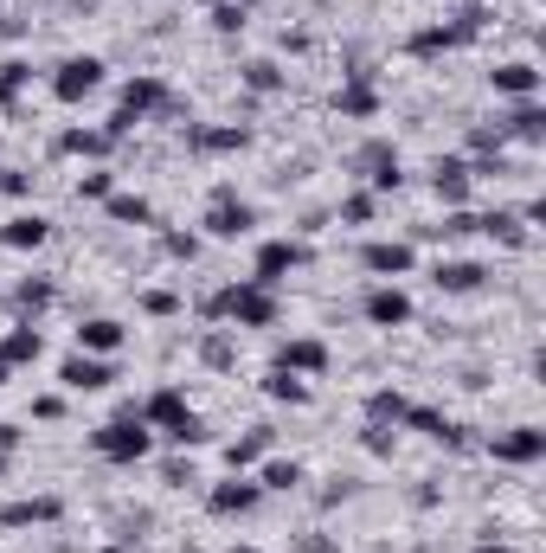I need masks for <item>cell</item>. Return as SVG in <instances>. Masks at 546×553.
<instances>
[{
    "instance_id": "30bf717a",
    "label": "cell",
    "mask_w": 546,
    "mask_h": 553,
    "mask_svg": "<svg viewBox=\"0 0 546 553\" xmlns=\"http://www.w3.org/2000/svg\"><path fill=\"white\" fill-rule=\"evenodd\" d=\"M264 451H270V425H257L251 437H238V445L226 451V463H232V469H244V463H257Z\"/></svg>"
},
{
    "instance_id": "ba28073f",
    "label": "cell",
    "mask_w": 546,
    "mask_h": 553,
    "mask_svg": "<svg viewBox=\"0 0 546 553\" xmlns=\"http://www.w3.org/2000/svg\"><path fill=\"white\" fill-rule=\"evenodd\" d=\"M257 502V483H226V489H212V509L218 515H244Z\"/></svg>"
},
{
    "instance_id": "cb8c5ba5",
    "label": "cell",
    "mask_w": 546,
    "mask_h": 553,
    "mask_svg": "<svg viewBox=\"0 0 546 553\" xmlns=\"http://www.w3.org/2000/svg\"><path fill=\"white\" fill-rule=\"evenodd\" d=\"M109 212H116V219H123V226H142V219H148V200H116V206H109Z\"/></svg>"
},
{
    "instance_id": "5bb4252c",
    "label": "cell",
    "mask_w": 546,
    "mask_h": 553,
    "mask_svg": "<svg viewBox=\"0 0 546 553\" xmlns=\"http://www.w3.org/2000/svg\"><path fill=\"white\" fill-rule=\"evenodd\" d=\"M437 284H444V290H476L482 270L476 264H437Z\"/></svg>"
},
{
    "instance_id": "4316f807",
    "label": "cell",
    "mask_w": 546,
    "mask_h": 553,
    "mask_svg": "<svg viewBox=\"0 0 546 553\" xmlns=\"http://www.w3.org/2000/svg\"><path fill=\"white\" fill-rule=\"evenodd\" d=\"M20 302H51V284H20Z\"/></svg>"
},
{
    "instance_id": "2e32d148",
    "label": "cell",
    "mask_w": 546,
    "mask_h": 553,
    "mask_svg": "<svg viewBox=\"0 0 546 553\" xmlns=\"http://www.w3.org/2000/svg\"><path fill=\"white\" fill-rule=\"evenodd\" d=\"M405 264H412L405 244H373V252H367V270H405Z\"/></svg>"
},
{
    "instance_id": "277c9868",
    "label": "cell",
    "mask_w": 546,
    "mask_h": 553,
    "mask_svg": "<svg viewBox=\"0 0 546 553\" xmlns=\"http://www.w3.org/2000/svg\"><path fill=\"white\" fill-rule=\"evenodd\" d=\"M431 187H437V200H463V193H470V168H463V161H437Z\"/></svg>"
},
{
    "instance_id": "9c48e42d",
    "label": "cell",
    "mask_w": 546,
    "mask_h": 553,
    "mask_svg": "<svg viewBox=\"0 0 546 553\" xmlns=\"http://www.w3.org/2000/svg\"><path fill=\"white\" fill-rule=\"evenodd\" d=\"M495 457H514V463H527V457H540V431H534V425H521L514 437H495Z\"/></svg>"
},
{
    "instance_id": "7c38bea8",
    "label": "cell",
    "mask_w": 546,
    "mask_h": 553,
    "mask_svg": "<svg viewBox=\"0 0 546 553\" xmlns=\"http://www.w3.org/2000/svg\"><path fill=\"white\" fill-rule=\"evenodd\" d=\"M77 341H84V348H116V341H123V328L109 322V316H97V322L77 328Z\"/></svg>"
},
{
    "instance_id": "d6986e66",
    "label": "cell",
    "mask_w": 546,
    "mask_h": 553,
    "mask_svg": "<svg viewBox=\"0 0 546 553\" xmlns=\"http://www.w3.org/2000/svg\"><path fill=\"white\" fill-rule=\"evenodd\" d=\"M244 84H251V91H277V84H283V71L257 59V65H244Z\"/></svg>"
},
{
    "instance_id": "4dcf8cb0",
    "label": "cell",
    "mask_w": 546,
    "mask_h": 553,
    "mask_svg": "<svg viewBox=\"0 0 546 553\" xmlns=\"http://www.w3.org/2000/svg\"><path fill=\"white\" fill-rule=\"evenodd\" d=\"M0 373H7V367H0Z\"/></svg>"
},
{
    "instance_id": "484cf974",
    "label": "cell",
    "mask_w": 546,
    "mask_h": 553,
    "mask_svg": "<svg viewBox=\"0 0 546 553\" xmlns=\"http://www.w3.org/2000/svg\"><path fill=\"white\" fill-rule=\"evenodd\" d=\"M212 26H218V33H232V26H244V7H218V13H212Z\"/></svg>"
},
{
    "instance_id": "52a82bcc",
    "label": "cell",
    "mask_w": 546,
    "mask_h": 553,
    "mask_svg": "<svg viewBox=\"0 0 546 553\" xmlns=\"http://www.w3.org/2000/svg\"><path fill=\"white\" fill-rule=\"evenodd\" d=\"M296 258H303L296 244H264V258H257V284H277V276H283Z\"/></svg>"
},
{
    "instance_id": "ac0fdd59",
    "label": "cell",
    "mask_w": 546,
    "mask_h": 553,
    "mask_svg": "<svg viewBox=\"0 0 546 553\" xmlns=\"http://www.w3.org/2000/svg\"><path fill=\"white\" fill-rule=\"evenodd\" d=\"M495 91H534V65H502L495 71Z\"/></svg>"
},
{
    "instance_id": "44dd1931",
    "label": "cell",
    "mask_w": 546,
    "mask_h": 553,
    "mask_svg": "<svg viewBox=\"0 0 546 553\" xmlns=\"http://www.w3.org/2000/svg\"><path fill=\"white\" fill-rule=\"evenodd\" d=\"M264 483H270V489H296V483H303V463H270Z\"/></svg>"
},
{
    "instance_id": "f1b7e54d",
    "label": "cell",
    "mask_w": 546,
    "mask_h": 553,
    "mask_svg": "<svg viewBox=\"0 0 546 553\" xmlns=\"http://www.w3.org/2000/svg\"><path fill=\"white\" fill-rule=\"evenodd\" d=\"M13 445H20V431H13V425H0V451H13Z\"/></svg>"
},
{
    "instance_id": "3957f363",
    "label": "cell",
    "mask_w": 546,
    "mask_h": 553,
    "mask_svg": "<svg viewBox=\"0 0 546 553\" xmlns=\"http://www.w3.org/2000/svg\"><path fill=\"white\" fill-rule=\"evenodd\" d=\"M97 71H103L97 59H71V65L59 71V97L71 103V97H84V91H97Z\"/></svg>"
},
{
    "instance_id": "9a60e30c",
    "label": "cell",
    "mask_w": 546,
    "mask_h": 553,
    "mask_svg": "<svg viewBox=\"0 0 546 553\" xmlns=\"http://www.w3.org/2000/svg\"><path fill=\"white\" fill-rule=\"evenodd\" d=\"M148 419H161V425L174 431L180 419H194V412H180V393H154V399H148Z\"/></svg>"
},
{
    "instance_id": "8992f818",
    "label": "cell",
    "mask_w": 546,
    "mask_h": 553,
    "mask_svg": "<svg viewBox=\"0 0 546 553\" xmlns=\"http://www.w3.org/2000/svg\"><path fill=\"white\" fill-rule=\"evenodd\" d=\"M367 316H373L379 328H392V322H405V316H412V302H405L399 290H373V302H367Z\"/></svg>"
},
{
    "instance_id": "6da1fadb",
    "label": "cell",
    "mask_w": 546,
    "mask_h": 553,
    "mask_svg": "<svg viewBox=\"0 0 546 553\" xmlns=\"http://www.w3.org/2000/svg\"><path fill=\"white\" fill-rule=\"evenodd\" d=\"M97 451H103V457H123V463L148 451V431H142V419H135V405H129V419H116V425L97 431Z\"/></svg>"
},
{
    "instance_id": "5b68a950",
    "label": "cell",
    "mask_w": 546,
    "mask_h": 553,
    "mask_svg": "<svg viewBox=\"0 0 546 553\" xmlns=\"http://www.w3.org/2000/svg\"><path fill=\"white\" fill-rule=\"evenodd\" d=\"M65 386H77V393H97V386H109V367L77 354V361H65Z\"/></svg>"
},
{
    "instance_id": "e0dca14e",
    "label": "cell",
    "mask_w": 546,
    "mask_h": 553,
    "mask_svg": "<svg viewBox=\"0 0 546 553\" xmlns=\"http://www.w3.org/2000/svg\"><path fill=\"white\" fill-rule=\"evenodd\" d=\"M328 354H321V341H289L283 348V367H321Z\"/></svg>"
},
{
    "instance_id": "7a4b0ae2",
    "label": "cell",
    "mask_w": 546,
    "mask_h": 553,
    "mask_svg": "<svg viewBox=\"0 0 546 553\" xmlns=\"http://www.w3.org/2000/svg\"><path fill=\"white\" fill-rule=\"evenodd\" d=\"M206 226H212L218 238H238V232H251V206H232V193H218V206H212Z\"/></svg>"
},
{
    "instance_id": "4fadbf2b",
    "label": "cell",
    "mask_w": 546,
    "mask_h": 553,
    "mask_svg": "<svg viewBox=\"0 0 546 553\" xmlns=\"http://www.w3.org/2000/svg\"><path fill=\"white\" fill-rule=\"evenodd\" d=\"M0 238H7L13 252H26V244H45V219H13V226L0 232Z\"/></svg>"
},
{
    "instance_id": "ffe728a7",
    "label": "cell",
    "mask_w": 546,
    "mask_h": 553,
    "mask_svg": "<svg viewBox=\"0 0 546 553\" xmlns=\"http://www.w3.org/2000/svg\"><path fill=\"white\" fill-rule=\"evenodd\" d=\"M0 354H7V361H33V354H39V328H20V335L0 348Z\"/></svg>"
},
{
    "instance_id": "83f0119b",
    "label": "cell",
    "mask_w": 546,
    "mask_h": 553,
    "mask_svg": "<svg viewBox=\"0 0 546 553\" xmlns=\"http://www.w3.org/2000/svg\"><path fill=\"white\" fill-rule=\"evenodd\" d=\"M77 193H109V174L97 168V174H84V180H77Z\"/></svg>"
},
{
    "instance_id": "f546056e",
    "label": "cell",
    "mask_w": 546,
    "mask_h": 553,
    "mask_svg": "<svg viewBox=\"0 0 546 553\" xmlns=\"http://www.w3.org/2000/svg\"><path fill=\"white\" fill-rule=\"evenodd\" d=\"M482 553H502V547H482Z\"/></svg>"
},
{
    "instance_id": "7402d4cb",
    "label": "cell",
    "mask_w": 546,
    "mask_h": 553,
    "mask_svg": "<svg viewBox=\"0 0 546 553\" xmlns=\"http://www.w3.org/2000/svg\"><path fill=\"white\" fill-rule=\"evenodd\" d=\"M270 393H277V399H309V386L296 373H270Z\"/></svg>"
},
{
    "instance_id": "8fae6325",
    "label": "cell",
    "mask_w": 546,
    "mask_h": 553,
    "mask_svg": "<svg viewBox=\"0 0 546 553\" xmlns=\"http://www.w3.org/2000/svg\"><path fill=\"white\" fill-rule=\"evenodd\" d=\"M59 515V495H39V502H20V509H7L0 521H7V528H26V521H51Z\"/></svg>"
},
{
    "instance_id": "603a6c76",
    "label": "cell",
    "mask_w": 546,
    "mask_h": 553,
    "mask_svg": "<svg viewBox=\"0 0 546 553\" xmlns=\"http://www.w3.org/2000/svg\"><path fill=\"white\" fill-rule=\"evenodd\" d=\"M521 142H540V109H514V123H508Z\"/></svg>"
},
{
    "instance_id": "d4e9b609",
    "label": "cell",
    "mask_w": 546,
    "mask_h": 553,
    "mask_svg": "<svg viewBox=\"0 0 546 553\" xmlns=\"http://www.w3.org/2000/svg\"><path fill=\"white\" fill-rule=\"evenodd\" d=\"M206 361H212V367H226V361H232V341H226V335H212V341H206Z\"/></svg>"
}]
</instances>
